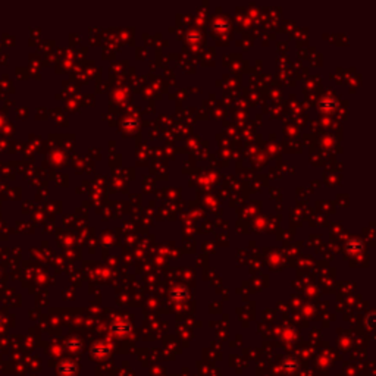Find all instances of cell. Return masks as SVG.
<instances>
[{"instance_id": "cell-1", "label": "cell", "mask_w": 376, "mask_h": 376, "mask_svg": "<svg viewBox=\"0 0 376 376\" xmlns=\"http://www.w3.org/2000/svg\"><path fill=\"white\" fill-rule=\"evenodd\" d=\"M59 372H61V375L62 376H74L75 375V372H77V366H75L74 363L66 361V363H62V364L59 366Z\"/></svg>"}, {"instance_id": "cell-2", "label": "cell", "mask_w": 376, "mask_h": 376, "mask_svg": "<svg viewBox=\"0 0 376 376\" xmlns=\"http://www.w3.org/2000/svg\"><path fill=\"white\" fill-rule=\"evenodd\" d=\"M282 367L285 369V372H288V373H294V372L298 370L300 364H298V361H295V360H291L290 357H287V360H284V363H282Z\"/></svg>"}]
</instances>
